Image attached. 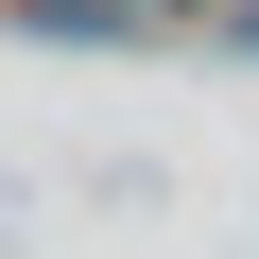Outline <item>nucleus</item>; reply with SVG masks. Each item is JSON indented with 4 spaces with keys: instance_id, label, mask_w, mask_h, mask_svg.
I'll use <instances>...</instances> for the list:
<instances>
[{
    "instance_id": "1",
    "label": "nucleus",
    "mask_w": 259,
    "mask_h": 259,
    "mask_svg": "<svg viewBox=\"0 0 259 259\" xmlns=\"http://www.w3.org/2000/svg\"><path fill=\"white\" fill-rule=\"evenodd\" d=\"M121 18H225V0H121Z\"/></svg>"
}]
</instances>
